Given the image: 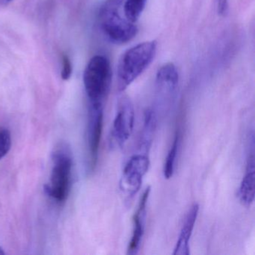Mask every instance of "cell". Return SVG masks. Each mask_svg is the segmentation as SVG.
I'll list each match as a JSON object with an SVG mask.
<instances>
[{
  "label": "cell",
  "instance_id": "obj_11",
  "mask_svg": "<svg viewBox=\"0 0 255 255\" xmlns=\"http://www.w3.org/2000/svg\"><path fill=\"white\" fill-rule=\"evenodd\" d=\"M255 156H249L246 163V171L240 183L238 197L240 202L246 207H249L255 201Z\"/></svg>",
  "mask_w": 255,
  "mask_h": 255
},
{
  "label": "cell",
  "instance_id": "obj_19",
  "mask_svg": "<svg viewBox=\"0 0 255 255\" xmlns=\"http://www.w3.org/2000/svg\"><path fill=\"white\" fill-rule=\"evenodd\" d=\"M5 252H4L3 249H2V248L0 246V255H5Z\"/></svg>",
  "mask_w": 255,
  "mask_h": 255
},
{
  "label": "cell",
  "instance_id": "obj_17",
  "mask_svg": "<svg viewBox=\"0 0 255 255\" xmlns=\"http://www.w3.org/2000/svg\"><path fill=\"white\" fill-rule=\"evenodd\" d=\"M228 0H217V12L219 15L223 17L226 16L228 12Z\"/></svg>",
  "mask_w": 255,
  "mask_h": 255
},
{
  "label": "cell",
  "instance_id": "obj_7",
  "mask_svg": "<svg viewBox=\"0 0 255 255\" xmlns=\"http://www.w3.org/2000/svg\"><path fill=\"white\" fill-rule=\"evenodd\" d=\"M135 111L128 98H122L118 106L116 117L110 134V147L119 148L125 145L133 131Z\"/></svg>",
  "mask_w": 255,
  "mask_h": 255
},
{
  "label": "cell",
  "instance_id": "obj_14",
  "mask_svg": "<svg viewBox=\"0 0 255 255\" xmlns=\"http://www.w3.org/2000/svg\"><path fill=\"white\" fill-rule=\"evenodd\" d=\"M147 2V0H125L124 12L127 19L135 23L142 14Z\"/></svg>",
  "mask_w": 255,
  "mask_h": 255
},
{
  "label": "cell",
  "instance_id": "obj_5",
  "mask_svg": "<svg viewBox=\"0 0 255 255\" xmlns=\"http://www.w3.org/2000/svg\"><path fill=\"white\" fill-rule=\"evenodd\" d=\"M179 85V74L175 65L167 63L162 65L156 77V101L153 108L156 115L165 113L174 103Z\"/></svg>",
  "mask_w": 255,
  "mask_h": 255
},
{
  "label": "cell",
  "instance_id": "obj_18",
  "mask_svg": "<svg viewBox=\"0 0 255 255\" xmlns=\"http://www.w3.org/2000/svg\"><path fill=\"white\" fill-rule=\"evenodd\" d=\"M12 1L13 0H0V3L2 4V5H7Z\"/></svg>",
  "mask_w": 255,
  "mask_h": 255
},
{
  "label": "cell",
  "instance_id": "obj_1",
  "mask_svg": "<svg viewBox=\"0 0 255 255\" xmlns=\"http://www.w3.org/2000/svg\"><path fill=\"white\" fill-rule=\"evenodd\" d=\"M156 41L140 43L125 52L117 68V89L126 90L150 66L156 56Z\"/></svg>",
  "mask_w": 255,
  "mask_h": 255
},
{
  "label": "cell",
  "instance_id": "obj_6",
  "mask_svg": "<svg viewBox=\"0 0 255 255\" xmlns=\"http://www.w3.org/2000/svg\"><path fill=\"white\" fill-rule=\"evenodd\" d=\"M150 165L148 156L141 153L131 156L127 162L121 178L120 188L128 199H132L139 191Z\"/></svg>",
  "mask_w": 255,
  "mask_h": 255
},
{
  "label": "cell",
  "instance_id": "obj_2",
  "mask_svg": "<svg viewBox=\"0 0 255 255\" xmlns=\"http://www.w3.org/2000/svg\"><path fill=\"white\" fill-rule=\"evenodd\" d=\"M125 0H106L99 12L100 26L111 42L126 44L138 33V27L127 17H122L121 10Z\"/></svg>",
  "mask_w": 255,
  "mask_h": 255
},
{
  "label": "cell",
  "instance_id": "obj_3",
  "mask_svg": "<svg viewBox=\"0 0 255 255\" xmlns=\"http://www.w3.org/2000/svg\"><path fill=\"white\" fill-rule=\"evenodd\" d=\"M110 61L103 56H95L89 61L83 74V82L91 104H103L108 96L112 83Z\"/></svg>",
  "mask_w": 255,
  "mask_h": 255
},
{
  "label": "cell",
  "instance_id": "obj_15",
  "mask_svg": "<svg viewBox=\"0 0 255 255\" xmlns=\"http://www.w3.org/2000/svg\"><path fill=\"white\" fill-rule=\"evenodd\" d=\"M11 147V137L9 130L0 128V160L5 157Z\"/></svg>",
  "mask_w": 255,
  "mask_h": 255
},
{
  "label": "cell",
  "instance_id": "obj_13",
  "mask_svg": "<svg viewBox=\"0 0 255 255\" xmlns=\"http://www.w3.org/2000/svg\"><path fill=\"white\" fill-rule=\"evenodd\" d=\"M179 145H180V133L178 131H177L174 141H173L172 144H171L166 158H165L163 167V174L165 178L170 179L174 175Z\"/></svg>",
  "mask_w": 255,
  "mask_h": 255
},
{
  "label": "cell",
  "instance_id": "obj_12",
  "mask_svg": "<svg viewBox=\"0 0 255 255\" xmlns=\"http://www.w3.org/2000/svg\"><path fill=\"white\" fill-rule=\"evenodd\" d=\"M157 115L153 109H148L144 113V125L138 141L139 150L147 154L153 142L155 130L157 125Z\"/></svg>",
  "mask_w": 255,
  "mask_h": 255
},
{
  "label": "cell",
  "instance_id": "obj_16",
  "mask_svg": "<svg viewBox=\"0 0 255 255\" xmlns=\"http://www.w3.org/2000/svg\"><path fill=\"white\" fill-rule=\"evenodd\" d=\"M62 78L64 80H68L72 75V64L67 55L62 56Z\"/></svg>",
  "mask_w": 255,
  "mask_h": 255
},
{
  "label": "cell",
  "instance_id": "obj_9",
  "mask_svg": "<svg viewBox=\"0 0 255 255\" xmlns=\"http://www.w3.org/2000/svg\"><path fill=\"white\" fill-rule=\"evenodd\" d=\"M150 187H147L143 192L138 208L135 212L132 218L133 227H132V234L130 241L128 246V255H134L138 254L139 251L140 246L142 241L144 234V228H145L146 209H147V201L150 196Z\"/></svg>",
  "mask_w": 255,
  "mask_h": 255
},
{
  "label": "cell",
  "instance_id": "obj_8",
  "mask_svg": "<svg viewBox=\"0 0 255 255\" xmlns=\"http://www.w3.org/2000/svg\"><path fill=\"white\" fill-rule=\"evenodd\" d=\"M104 126V105L91 104L89 112L88 142L90 153L91 167L95 168Z\"/></svg>",
  "mask_w": 255,
  "mask_h": 255
},
{
  "label": "cell",
  "instance_id": "obj_10",
  "mask_svg": "<svg viewBox=\"0 0 255 255\" xmlns=\"http://www.w3.org/2000/svg\"><path fill=\"white\" fill-rule=\"evenodd\" d=\"M199 213V205L194 204L191 206L183 219V225L179 234L178 240L174 249V255H189L190 247L189 242L195 228V222Z\"/></svg>",
  "mask_w": 255,
  "mask_h": 255
},
{
  "label": "cell",
  "instance_id": "obj_4",
  "mask_svg": "<svg viewBox=\"0 0 255 255\" xmlns=\"http://www.w3.org/2000/svg\"><path fill=\"white\" fill-rule=\"evenodd\" d=\"M54 167L51 174V185L45 186L47 195L62 202L66 199L69 190L70 178L72 168V157L69 147L60 144L53 153Z\"/></svg>",
  "mask_w": 255,
  "mask_h": 255
}]
</instances>
